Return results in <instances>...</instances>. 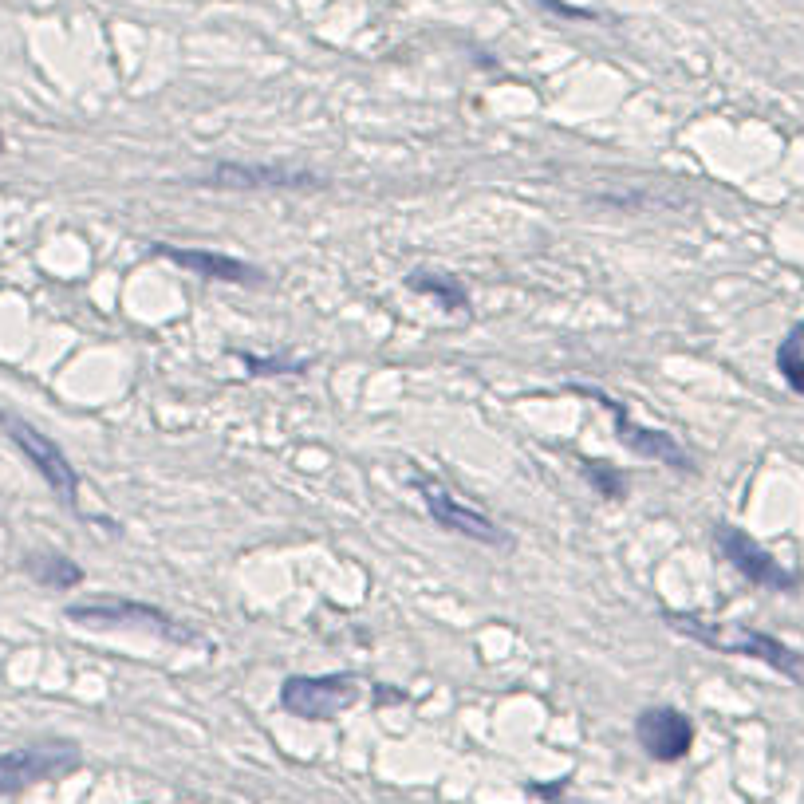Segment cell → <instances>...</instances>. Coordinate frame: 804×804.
I'll return each mask as SVG.
<instances>
[{"instance_id":"cell-7","label":"cell","mask_w":804,"mask_h":804,"mask_svg":"<svg viewBox=\"0 0 804 804\" xmlns=\"http://www.w3.org/2000/svg\"><path fill=\"white\" fill-rule=\"evenodd\" d=\"M414 489L422 493L426 513H430L442 529H450V533H458V536H469V540H477V544H509V533H505L497 521H489L481 509L466 505V501H462L458 493H450L438 477L414 473Z\"/></svg>"},{"instance_id":"cell-10","label":"cell","mask_w":804,"mask_h":804,"mask_svg":"<svg viewBox=\"0 0 804 804\" xmlns=\"http://www.w3.org/2000/svg\"><path fill=\"white\" fill-rule=\"evenodd\" d=\"M194 186H205V190H304V186H320V178L308 170H288V166L225 162V166H213Z\"/></svg>"},{"instance_id":"cell-4","label":"cell","mask_w":804,"mask_h":804,"mask_svg":"<svg viewBox=\"0 0 804 804\" xmlns=\"http://www.w3.org/2000/svg\"><path fill=\"white\" fill-rule=\"evenodd\" d=\"M71 623H83V627H138V631H154L170 643H194V631L182 627L174 615H166L162 607H150V603L138 600H83V603H67L64 611Z\"/></svg>"},{"instance_id":"cell-8","label":"cell","mask_w":804,"mask_h":804,"mask_svg":"<svg viewBox=\"0 0 804 804\" xmlns=\"http://www.w3.org/2000/svg\"><path fill=\"white\" fill-rule=\"evenodd\" d=\"M714 548L722 552V560L741 572L749 584L757 588H769V592H793L797 588V576L789 568H781V560H773L753 536L737 525H718L714 529Z\"/></svg>"},{"instance_id":"cell-12","label":"cell","mask_w":804,"mask_h":804,"mask_svg":"<svg viewBox=\"0 0 804 804\" xmlns=\"http://www.w3.org/2000/svg\"><path fill=\"white\" fill-rule=\"evenodd\" d=\"M406 284H410V292H422V296L438 300L446 312H466V308H469V292H466V284H462L458 276L418 268V272H410V280H406Z\"/></svg>"},{"instance_id":"cell-5","label":"cell","mask_w":804,"mask_h":804,"mask_svg":"<svg viewBox=\"0 0 804 804\" xmlns=\"http://www.w3.org/2000/svg\"><path fill=\"white\" fill-rule=\"evenodd\" d=\"M71 769H79L75 741H36V745L8 749V753H0V797L24 793L40 781L64 777Z\"/></svg>"},{"instance_id":"cell-9","label":"cell","mask_w":804,"mask_h":804,"mask_svg":"<svg viewBox=\"0 0 804 804\" xmlns=\"http://www.w3.org/2000/svg\"><path fill=\"white\" fill-rule=\"evenodd\" d=\"M635 737H639V745L647 749V757L670 765V761H682V757L690 753V745H694V722H690L682 710H674V706H651V710L639 714Z\"/></svg>"},{"instance_id":"cell-15","label":"cell","mask_w":804,"mask_h":804,"mask_svg":"<svg viewBox=\"0 0 804 804\" xmlns=\"http://www.w3.org/2000/svg\"><path fill=\"white\" fill-rule=\"evenodd\" d=\"M584 477L592 481V489L607 501H623L627 497V477L607 462H584Z\"/></svg>"},{"instance_id":"cell-6","label":"cell","mask_w":804,"mask_h":804,"mask_svg":"<svg viewBox=\"0 0 804 804\" xmlns=\"http://www.w3.org/2000/svg\"><path fill=\"white\" fill-rule=\"evenodd\" d=\"M572 395H584V399H596L611 414V422H615V438L631 450V454H639V458H651V462H659V466L674 469V473H690L694 462H690V454L670 438L667 430H651V426H639L635 418H631V410L627 406H619V402L611 399V395H603L600 387H572Z\"/></svg>"},{"instance_id":"cell-16","label":"cell","mask_w":804,"mask_h":804,"mask_svg":"<svg viewBox=\"0 0 804 804\" xmlns=\"http://www.w3.org/2000/svg\"><path fill=\"white\" fill-rule=\"evenodd\" d=\"M548 12H556V16H572V20H596V12L592 8H572V4H564V0H540Z\"/></svg>"},{"instance_id":"cell-3","label":"cell","mask_w":804,"mask_h":804,"mask_svg":"<svg viewBox=\"0 0 804 804\" xmlns=\"http://www.w3.org/2000/svg\"><path fill=\"white\" fill-rule=\"evenodd\" d=\"M359 702L355 674H292L280 686V706L308 722H332Z\"/></svg>"},{"instance_id":"cell-2","label":"cell","mask_w":804,"mask_h":804,"mask_svg":"<svg viewBox=\"0 0 804 804\" xmlns=\"http://www.w3.org/2000/svg\"><path fill=\"white\" fill-rule=\"evenodd\" d=\"M0 430L28 458V466L48 481V489L60 497V505L75 513L79 509V473H75V466H71V458H67L64 450L40 426H32L28 418H20L16 410H4V406H0Z\"/></svg>"},{"instance_id":"cell-17","label":"cell","mask_w":804,"mask_h":804,"mask_svg":"<svg viewBox=\"0 0 804 804\" xmlns=\"http://www.w3.org/2000/svg\"><path fill=\"white\" fill-rule=\"evenodd\" d=\"M0 154H4V134H0Z\"/></svg>"},{"instance_id":"cell-11","label":"cell","mask_w":804,"mask_h":804,"mask_svg":"<svg viewBox=\"0 0 804 804\" xmlns=\"http://www.w3.org/2000/svg\"><path fill=\"white\" fill-rule=\"evenodd\" d=\"M158 257L174 261L178 268L194 272V276H205V280H221V284H265V268L245 265L229 253H209V249H174L166 241L154 245Z\"/></svg>"},{"instance_id":"cell-1","label":"cell","mask_w":804,"mask_h":804,"mask_svg":"<svg viewBox=\"0 0 804 804\" xmlns=\"http://www.w3.org/2000/svg\"><path fill=\"white\" fill-rule=\"evenodd\" d=\"M667 623L674 631L714 647V651H726V655H745V659H757L765 667H773L777 674L793 678L797 686H804V655L793 651L789 643H781L777 635H765L757 627H745V623H714V619H702V615H686V611H667Z\"/></svg>"},{"instance_id":"cell-14","label":"cell","mask_w":804,"mask_h":804,"mask_svg":"<svg viewBox=\"0 0 804 804\" xmlns=\"http://www.w3.org/2000/svg\"><path fill=\"white\" fill-rule=\"evenodd\" d=\"M777 371H781V379L804 395V324H797L793 332L781 339V347H777Z\"/></svg>"},{"instance_id":"cell-13","label":"cell","mask_w":804,"mask_h":804,"mask_svg":"<svg viewBox=\"0 0 804 804\" xmlns=\"http://www.w3.org/2000/svg\"><path fill=\"white\" fill-rule=\"evenodd\" d=\"M24 568H28V576L36 584L56 588V592L60 588H75L83 580V568L75 560H67L64 552H32V556H24Z\"/></svg>"}]
</instances>
